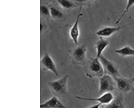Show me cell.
<instances>
[{"label": "cell", "instance_id": "6da1fadb", "mask_svg": "<svg viewBox=\"0 0 134 108\" xmlns=\"http://www.w3.org/2000/svg\"><path fill=\"white\" fill-rule=\"evenodd\" d=\"M69 75H65L60 78L48 83V86L54 96L58 98H65L68 94Z\"/></svg>", "mask_w": 134, "mask_h": 108}, {"label": "cell", "instance_id": "7a4b0ae2", "mask_svg": "<svg viewBox=\"0 0 134 108\" xmlns=\"http://www.w3.org/2000/svg\"><path fill=\"white\" fill-rule=\"evenodd\" d=\"M85 74L90 78H99L104 75V69L98 58L91 57L84 66Z\"/></svg>", "mask_w": 134, "mask_h": 108}, {"label": "cell", "instance_id": "3957f363", "mask_svg": "<svg viewBox=\"0 0 134 108\" xmlns=\"http://www.w3.org/2000/svg\"><path fill=\"white\" fill-rule=\"evenodd\" d=\"M87 47L86 43L76 45L69 51L72 61L74 64L84 66L87 61Z\"/></svg>", "mask_w": 134, "mask_h": 108}, {"label": "cell", "instance_id": "277c9868", "mask_svg": "<svg viewBox=\"0 0 134 108\" xmlns=\"http://www.w3.org/2000/svg\"><path fill=\"white\" fill-rule=\"evenodd\" d=\"M99 94L100 95L107 93H111L116 90V82L113 77L104 74L99 79Z\"/></svg>", "mask_w": 134, "mask_h": 108}, {"label": "cell", "instance_id": "5b68a950", "mask_svg": "<svg viewBox=\"0 0 134 108\" xmlns=\"http://www.w3.org/2000/svg\"><path fill=\"white\" fill-rule=\"evenodd\" d=\"M99 59L103 67L104 74L111 76L114 78L121 75L117 66L114 62L103 55H102Z\"/></svg>", "mask_w": 134, "mask_h": 108}, {"label": "cell", "instance_id": "8992f818", "mask_svg": "<svg viewBox=\"0 0 134 108\" xmlns=\"http://www.w3.org/2000/svg\"><path fill=\"white\" fill-rule=\"evenodd\" d=\"M116 90L121 94H128L134 91V86L132 78H128L121 75L114 78Z\"/></svg>", "mask_w": 134, "mask_h": 108}, {"label": "cell", "instance_id": "52a82bcc", "mask_svg": "<svg viewBox=\"0 0 134 108\" xmlns=\"http://www.w3.org/2000/svg\"><path fill=\"white\" fill-rule=\"evenodd\" d=\"M40 65L44 70L50 71L55 75L58 76L57 66L51 55L47 52H45L41 58Z\"/></svg>", "mask_w": 134, "mask_h": 108}, {"label": "cell", "instance_id": "ba28073f", "mask_svg": "<svg viewBox=\"0 0 134 108\" xmlns=\"http://www.w3.org/2000/svg\"><path fill=\"white\" fill-rule=\"evenodd\" d=\"M76 99L84 101L96 102L98 104L102 105H108L114 99V97L112 93H107L100 95L97 97H86L80 96H76Z\"/></svg>", "mask_w": 134, "mask_h": 108}, {"label": "cell", "instance_id": "9c48e42d", "mask_svg": "<svg viewBox=\"0 0 134 108\" xmlns=\"http://www.w3.org/2000/svg\"><path fill=\"white\" fill-rule=\"evenodd\" d=\"M82 7H79V12L77 15L76 20L69 31L70 37L74 44L76 45H79V39L80 35V30L79 28V22L80 18L83 15L81 13Z\"/></svg>", "mask_w": 134, "mask_h": 108}, {"label": "cell", "instance_id": "30bf717a", "mask_svg": "<svg viewBox=\"0 0 134 108\" xmlns=\"http://www.w3.org/2000/svg\"><path fill=\"white\" fill-rule=\"evenodd\" d=\"M125 25L119 27L106 26L103 27L96 32V35L99 37L104 38L109 37L123 28H125Z\"/></svg>", "mask_w": 134, "mask_h": 108}, {"label": "cell", "instance_id": "8fae6325", "mask_svg": "<svg viewBox=\"0 0 134 108\" xmlns=\"http://www.w3.org/2000/svg\"><path fill=\"white\" fill-rule=\"evenodd\" d=\"M40 108H67L57 97L54 96L40 105Z\"/></svg>", "mask_w": 134, "mask_h": 108}, {"label": "cell", "instance_id": "7c38bea8", "mask_svg": "<svg viewBox=\"0 0 134 108\" xmlns=\"http://www.w3.org/2000/svg\"><path fill=\"white\" fill-rule=\"evenodd\" d=\"M109 44L110 42L107 40L102 37H99V39L95 43V48L96 52V57L99 59L103 55L104 51L108 47Z\"/></svg>", "mask_w": 134, "mask_h": 108}, {"label": "cell", "instance_id": "4fadbf2b", "mask_svg": "<svg viewBox=\"0 0 134 108\" xmlns=\"http://www.w3.org/2000/svg\"><path fill=\"white\" fill-rule=\"evenodd\" d=\"M105 108H126L124 102V96L122 94L114 97L113 100Z\"/></svg>", "mask_w": 134, "mask_h": 108}, {"label": "cell", "instance_id": "5bb4252c", "mask_svg": "<svg viewBox=\"0 0 134 108\" xmlns=\"http://www.w3.org/2000/svg\"><path fill=\"white\" fill-rule=\"evenodd\" d=\"M114 53L122 57L134 56V49L129 45H126L114 50Z\"/></svg>", "mask_w": 134, "mask_h": 108}, {"label": "cell", "instance_id": "9a60e30c", "mask_svg": "<svg viewBox=\"0 0 134 108\" xmlns=\"http://www.w3.org/2000/svg\"><path fill=\"white\" fill-rule=\"evenodd\" d=\"M51 17L57 21H60L65 18V14L60 10L55 7L52 6L50 8Z\"/></svg>", "mask_w": 134, "mask_h": 108}, {"label": "cell", "instance_id": "2e32d148", "mask_svg": "<svg viewBox=\"0 0 134 108\" xmlns=\"http://www.w3.org/2000/svg\"><path fill=\"white\" fill-rule=\"evenodd\" d=\"M59 6L64 9L69 10L79 7L75 1H57Z\"/></svg>", "mask_w": 134, "mask_h": 108}, {"label": "cell", "instance_id": "e0dca14e", "mask_svg": "<svg viewBox=\"0 0 134 108\" xmlns=\"http://www.w3.org/2000/svg\"><path fill=\"white\" fill-rule=\"evenodd\" d=\"M134 6V1H126V5L124 11L122 13V14L120 15L119 18L116 21V22H115L116 24H118L120 22L122 19L125 17V16L129 12L131 8Z\"/></svg>", "mask_w": 134, "mask_h": 108}, {"label": "cell", "instance_id": "ac0fdd59", "mask_svg": "<svg viewBox=\"0 0 134 108\" xmlns=\"http://www.w3.org/2000/svg\"><path fill=\"white\" fill-rule=\"evenodd\" d=\"M41 15L46 18H48L51 17L50 8L44 5H42L40 7Z\"/></svg>", "mask_w": 134, "mask_h": 108}, {"label": "cell", "instance_id": "d6986e66", "mask_svg": "<svg viewBox=\"0 0 134 108\" xmlns=\"http://www.w3.org/2000/svg\"><path fill=\"white\" fill-rule=\"evenodd\" d=\"M101 105L99 104H96V105H93L89 107H87L86 108H101Z\"/></svg>", "mask_w": 134, "mask_h": 108}, {"label": "cell", "instance_id": "ffe728a7", "mask_svg": "<svg viewBox=\"0 0 134 108\" xmlns=\"http://www.w3.org/2000/svg\"><path fill=\"white\" fill-rule=\"evenodd\" d=\"M132 78V81H133V82H134V76L133 78Z\"/></svg>", "mask_w": 134, "mask_h": 108}, {"label": "cell", "instance_id": "44dd1931", "mask_svg": "<svg viewBox=\"0 0 134 108\" xmlns=\"http://www.w3.org/2000/svg\"></svg>", "mask_w": 134, "mask_h": 108}, {"label": "cell", "instance_id": "7402d4cb", "mask_svg": "<svg viewBox=\"0 0 134 108\" xmlns=\"http://www.w3.org/2000/svg\"></svg>", "mask_w": 134, "mask_h": 108}]
</instances>
